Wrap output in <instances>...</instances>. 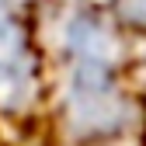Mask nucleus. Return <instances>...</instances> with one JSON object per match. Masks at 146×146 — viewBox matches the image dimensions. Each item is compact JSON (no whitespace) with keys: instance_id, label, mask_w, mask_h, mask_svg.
Segmentation results:
<instances>
[{"instance_id":"obj_1","label":"nucleus","mask_w":146,"mask_h":146,"mask_svg":"<svg viewBox=\"0 0 146 146\" xmlns=\"http://www.w3.org/2000/svg\"><path fill=\"white\" fill-rule=\"evenodd\" d=\"M49 104L70 146H104L136 132L143 108L129 90L125 28L108 7L87 0L59 4L49 56Z\"/></svg>"},{"instance_id":"obj_2","label":"nucleus","mask_w":146,"mask_h":146,"mask_svg":"<svg viewBox=\"0 0 146 146\" xmlns=\"http://www.w3.org/2000/svg\"><path fill=\"white\" fill-rule=\"evenodd\" d=\"M25 0H0V122L25 125L49 108V49Z\"/></svg>"},{"instance_id":"obj_3","label":"nucleus","mask_w":146,"mask_h":146,"mask_svg":"<svg viewBox=\"0 0 146 146\" xmlns=\"http://www.w3.org/2000/svg\"><path fill=\"white\" fill-rule=\"evenodd\" d=\"M111 17L132 35H146V0H108Z\"/></svg>"}]
</instances>
